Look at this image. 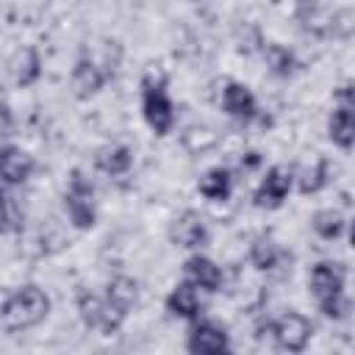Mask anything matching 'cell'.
Segmentation results:
<instances>
[{"label":"cell","instance_id":"1","mask_svg":"<svg viewBox=\"0 0 355 355\" xmlns=\"http://www.w3.org/2000/svg\"><path fill=\"white\" fill-rule=\"evenodd\" d=\"M50 308H53L50 294L39 283H22L3 297L0 324L6 333H22L42 324L50 316Z\"/></svg>","mask_w":355,"mask_h":355},{"label":"cell","instance_id":"2","mask_svg":"<svg viewBox=\"0 0 355 355\" xmlns=\"http://www.w3.org/2000/svg\"><path fill=\"white\" fill-rule=\"evenodd\" d=\"M344 283H347V272L341 263H333V261H319L308 272V291H311L316 308L322 311V316H327L333 322L347 316Z\"/></svg>","mask_w":355,"mask_h":355},{"label":"cell","instance_id":"3","mask_svg":"<svg viewBox=\"0 0 355 355\" xmlns=\"http://www.w3.org/2000/svg\"><path fill=\"white\" fill-rule=\"evenodd\" d=\"M141 116L155 136H169L175 128V103L166 92V80L155 75L141 78Z\"/></svg>","mask_w":355,"mask_h":355},{"label":"cell","instance_id":"4","mask_svg":"<svg viewBox=\"0 0 355 355\" xmlns=\"http://www.w3.org/2000/svg\"><path fill=\"white\" fill-rule=\"evenodd\" d=\"M294 189H297V172L288 164H272L263 172L258 189L252 191V205L266 208V211H277Z\"/></svg>","mask_w":355,"mask_h":355},{"label":"cell","instance_id":"5","mask_svg":"<svg viewBox=\"0 0 355 355\" xmlns=\"http://www.w3.org/2000/svg\"><path fill=\"white\" fill-rule=\"evenodd\" d=\"M269 333L283 352H302L311 344L313 324L300 311H283L275 322H269Z\"/></svg>","mask_w":355,"mask_h":355},{"label":"cell","instance_id":"6","mask_svg":"<svg viewBox=\"0 0 355 355\" xmlns=\"http://www.w3.org/2000/svg\"><path fill=\"white\" fill-rule=\"evenodd\" d=\"M186 349L191 355H222V352L230 349V333H227L225 324L200 316V319L189 322Z\"/></svg>","mask_w":355,"mask_h":355},{"label":"cell","instance_id":"7","mask_svg":"<svg viewBox=\"0 0 355 355\" xmlns=\"http://www.w3.org/2000/svg\"><path fill=\"white\" fill-rule=\"evenodd\" d=\"M219 105H222V111L230 119H236L241 125H247V122H252V119L261 116L255 92L247 83H241V80H225L222 94H219Z\"/></svg>","mask_w":355,"mask_h":355},{"label":"cell","instance_id":"8","mask_svg":"<svg viewBox=\"0 0 355 355\" xmlns=\"http://www.w3.org/2000/svg\"><path fill=\"white\" fill-rule=\"evenodd\" d=\"M208 239H211V233H208L205 216L197 214V211H191V208L180 211V214L172 219V225H169V241H172L175 247H180V250H191V252H194V250L205 247Z\"/></svg>","mask_w":355,"mask_h":355},{"label":"cell","instance_id":"9","mask_svg":"<svg viewBox=\"0 0 355 355\" xmlns=\"http://www.w3.org/2000/svg\"><path fill=\"white\" fill-rule=\"evenodd\" d=\"M36 172V158L11 144V141H3L0 147V175H3V186L6 189H17V186H25Z\"/></svg>","mask_w":355,"mask_h":355},{"label":"cell","instance_id":"10","mask_svg":"<svg viewBox=\"0 0 355 355\" xmlns=\"http://www.w3.org/2000/svg\"><path fill=\"white\" fill-rule=\"evenodd\" d=\"M105 80H108V69H103V64H97L92 55L75 58L69 72V89L78 100H92L94 94H100Z\"/></svg>","mask_w":355,"mask_h":355},{"label":"cell","instance_id":"11","mask_svg":"<svg viewBox=\"0 0 355 355\" xmlns=\"http://www.w3.org/2000/svg\"><path fill=\"white\" fill-rule=\"evenodd\" d=\"M202 288L200 286H194L191 280H180V283H175L172 288H169V294H166V300H164V308L172 313V316H178V319H183V322H194V319H200L202 316V311H205V300H202Z\"/></svg>","mask_w":355,"mask_h":355},{"label":"cell","instance_id":"12","mask_svg":"<svg viewBox=\"0 0 355 355\" xmlns=\"http://www.w3.org/2000/svg\"><path fill=\"white\" fill-rule=\"evenodd\" d=\"M44 64H42V53L33 44H22L11 53L8 58V78L17 89H31L42 80Z\"/></svg>","mask_w":355,"mask_h":355},{"label":"cell","instance_id":"13","mask_svg":"<svg viewBox=\"0 0 355 355\" xmlns=\"http://www.w3.org/2000/svg\"><path fill=\"white\" fill-rule=\"evenodd\" d=\"M183 277L191 280L194 286H200L205 294H216V291L222 288V283H225L222 266H219L214 258L202 255L200 250H194V252L183 261Z\"/></svg>","mask_w":355,"mask_h":355},{"label":"cell","instance_id":"14","mask_svg":"<svg viewBox=\"0 0 355 355\" xmlns=\"http://www.w3.org/2000/svg\"><path fill=\"white\" fill-rule=\"evenodd\" d=\"M94 169L105 178H125L133 169V150L128 144H105L94 153Z\"/></svg>","mask_w":355,"mask_h":355},{"label":"cell","instance_id":"15","mask_svg":"<svg viewBox=\"0 0 355 355\" xmlns=\"http://www.w3.org/2000/svg\"><path fill=\"white\" fill-rule=\"evenodd\" d=\"M64 214L69 219V225L75 230H92L97 225V205H94V194H78L64 189Z\"/></svg>","mask_w":355,"mask_h":355},{"label":"cell","instance_id":"16","mask_svg":"<svg viewBox=\"0 0 355 355\" xmlns=\"http://www.w3.org/2000/svg\"><path fill=\"white\" fill-rule=\"evenodd\" d=\"M233 186H236L233 169H227V166H222V164L205 169V172L200 175V180H197L200 197H205V200H211V202H225V200H230Z\"/></svg>","mask_w":355,"mask_h":355},{"label":"cell","instance_id":"17","mask_svg":"<svg viewBox=\"0 0 355 355\" xmlns=\"http://www.w3.org/2000/svg\"><path fill=\"white\" fill-rule=\"evenodd\" d=\"M75 311H78V319L83 322L86 330H100L105 327V313H108V302H105V294H94L89 288H80L75 294Z\"/></svg>","mask_w":355,"mask_h":355},{"label":"cell","instance_id":"18","mask_svg":"<svg viewBox=\"0 0 355 355\" xmlns=\"http://www.w3.org/2000/svg\"><path fill=\"white\" fill-rule=\"evenodd\" d=\"M261 55H263L266 69H269L275 78H280V80H288V78L300 69V58H297V53H294L288 44L266 42L263 50H261Z\"/></svg>","mask_w":355,"mask_h":355},{"label":"cell","instance_id":"19","mask_svg":"<svg viewBox=\"0 0 355 355\" xmlns=\"http://www.w3.org/2000/svg\"><path fill=\"white\" fill-rule=\"evenodd\" d=\"M105 300L111 308H116L119 313H130L139 302V283L136 277L130 275H114L108 283H105Z\"/></svg>","mask_w":355,"mask_h":355},{"label":"cell","instance_id":"20","mask_svg":"<svg viewBox=\"0 0 355 355\" xmlns=\"http://www.w3.org/2000/svg\"><path fill=\"white\" fill-rule=\"evenodd\" d=\"M180 147L189 155H205L214 147H219V133L205 122H191L180 130Z\"/></svg>","mask_w":355,"mask_h":355},{"label":"cell","instance_id":"21","mask_svg":"<svg viewBox=\"0 0 355 355\" xmlns=\"http://www.w3.org/2000/svg\"><path fill=\"white\" fill-rule=\"evenodd\" d=\"M247 258L258 272H275L283 263L286 252L272 236H258V239H252V244L247 250Z\"/></svg>","mask_w":355,"mask_h":355},{"label":"cell","instance_id":"22","mask_svg":"<svg viewBox=\"0 0 355 355\" xmlns=\"http://www.w3.org/2000/svg\"><path fill=\"white\" fill-rule=\"evenodd\" d=\"M327 139L338 150H352L355 147V111L336 105L333 114L327 116Z\"/></svg>","mask_w":355,"mask_h":355},{"label":"cell","instance_id":"23","mask_svg":"<svg viewBox=\"0 0 355 355\" xmlns=\"http://www.w3.org/2000/svg\"><path fill=\"white\" fill-rule=\"evenodd\" d=\"M327 183H330V161L324 155H319L313 164H308L302 172H297V191L305 197L319 194Z\"/></svg>","mask_w":355,"mask_h":355},{"label":"cell","instance_id":"24","mask_svg":"<svg viewBox=\"0 0 355 355\" xmlns=\"http://www.w3.org/2000/svg\"><path fill=\"white\" fill-rule=\"evenodd\" d=\"M311 230L322 239V241H336L344 230H347V219L341 211L336 208H319L311 214Z\"/></svg>","mask_w":355,"mask_h":355},{"label":"cell","instance_id":"25","mask_svg":"<svg viewBox=\"0 0 355 355\" xmlns=\"http://www.w3.org/2000/svg\"><path fill=\"white\" fill-rule=\"evenodd\" d=\"M3 227L6 233H19L25 227V211L11 194V189H6V200H3Z\"/></svg>","mask_w":355,"mask_h":355},{"label":"cell","instance_id":"26","mask_svg":"<svg viewBox=\"0 0 355 355\" xmlns=\"http://www.w3.org/2000/svg\"><path fill=\"white\" fill-rule=\"evenodd\" d=\"M355 33V11L349 8H338L336 14H330V36H352Z\"/></svg>","mask_w":355,"mask_h":355},{"label":"cell","instance_id":"27","mask_svg":"<svg viewBox=\"0 0 355 355\" xmlns=\"http://www.w3.org/2000/svg\"><path fill=\"white\" fill-rule=\"evenodd\" d=\"M336 105L347 108V111H355V83H344L336 89Z\"/></svg>","mask_w":355,"mask_h":355},{"label":"cell","instance_id":"28","mask_svg":"<svg viewBox=\"0 0 355 355\" xmlns=\"http://www.w3.org/2000/svg\"><path fill=\"white\" fill-rule=\"evenodd\" d=\"M261 164H263V155H261L258 150H247V153H241V158H239V169H244V172H255Z\"/></svg>","mask_w":355,"mask_h":355},{"label":"cell","instance_id":"29","mask_svg":"<svg viewBox=\"0 0 355 355\" xmlns=\"http://www.w3.org/2000/svg\"><path fill=\"white\" fill-rule=\"evenodd\" d=\"M14 133V114H11V105H3V139L8 141Z\"/></svg>","mask_w":355,"mask_h":355},{"label":"cell","instance_id":"30","mask_svg":"<svg viewBox=\"0 0 355 355\" xmlns=\"http://www.w3.org/2000/svg\"><path fill=\"white\" fill-rule=\"evenodd\" d=\"M347 241H349V247L355 250V219L347 222Z\"/></svg>","mask_w":355,"mask_h":355}]
</instances>
